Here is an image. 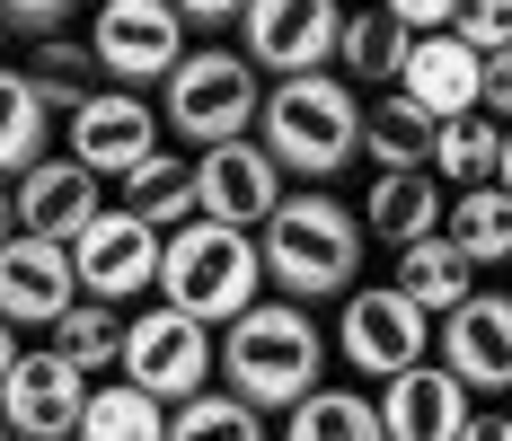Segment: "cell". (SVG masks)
Returning a JSON list of instances; mask_svg holds the SVG:
<instances>
[{"label":"cell","instance_id":"cell-1","mask_svg":"<svg viewBox=\"0 0 512 441\" xmlns=\"http://www.w3.org/2000/svg\"><path fill=\"white\" fill-rule=\"evenodd\" d=\"M256 247H265V283L309 309V300H345V292H354L371 230H362V212L345 195L292 186V195L274 203V221L256 230Z\"/></svg>","mask_w":512,"mask_h":441},{"label":"cell","instance_id":"cell-2","mask_svg":"<svg viewBox=\"0 0 512 441\" xmlns=\"http://www.w3.org/2000/svg\"><path fill=\"white\" fill-rule=\"evenodd\" d=\"M256 142L265 159L292 177V186H327L362 159V89L336 71H309V80H274L265 115H256Z\"/></svg>","mask_w":512,"mask_h":441},{"label":"cell","instance_id":"cell-3","mask_svg":"<svg viewBox=\"0 0 512 441\" xmlns=\"http://www.w3.org/2000/svg\"><path fill=\"white\" fill-rule=\"evenodd\" d=\"M327 371V336L301 300H256L239 327H221V389L248 397L256 415H292Z\"/></svg>","mask_w":512,"mask_h":441},{"label":"cell","instance_id":"cell-4","mask_svg":"<svg viewBox=\"0 0 512 441\" xmlns=\"http://www.w3.org/2000/svg\"><path fill=\"white\" fill-rule=\"evenodd\" d=\"M159 300L186 309L195 327H239L265 300V247L256 230H221V221H186L159 247Z\"/></svg>","mask_w":512,"mask_h":441},{"label":"cell","instance_id":"cell-5","mask_svg":"<svg viewBox=\"0 0 512 441\" xmlns=\"http://www.w3.org/2000/svg\"><path fill=\"white\" fill-rule=\"evenodd\" d=\"M256 115H265V80H256L248 53H230V45H195L168 71V89H159V124L177 142H195V150L248 142Z\"/></svg>","mask_w":512,"mask_h":441},{"label":"cell","instance_id":"cell-6","mask_svg":"<svg viewBox=\"0 0 512 441\" xmlns=\"http://www.w3.org/2000/svg\"><path fill=\"white\" fill-rule=\"evenodd\" d=\"M124 380L142 397H159V406H186V397L212 389V371H221V336L212 327H195L186 309H142V318H124V362H115Z\"/></svg>","mask_w":512,"mask_h":441},{"label":"cell","instance_id":"cell-7","mask_svg":"<svg viewBox=\"0 0 512 441\" xmlns=\"http://www.w3.org/2000/svg\"><path fill=\"white\" fill-rule=\"evenodd\" d=\"M89 53H98L106 89H168V71L195 45H186V18H177L168 0H98Z\"/></svg>","mask_w":512,"mask_h":441},{"label":"cell","instance_id":"cell-8","mask_svg":"<svg viewBox=\"0 0 512 441\" xmlns=\"http://www.w3.org/2000/svg\"><path fill=\"white\" fill-rule=\"evenodd\" d=\"M336 353L354 362L362 380L389 389L398 371L433 362V318H424L398 283H354V292H345V318H336Z\"/></svg>","mask_w":512,"mask_h":441},{"label":"cell","instance_id":"cell-9","mask_svg":"<svg viewBox=\"0 0 512 441\" xmlns=\"http://www.w3.org/2000/svg\"><path fill=\"white\" fill-rule=\"evenodd\" d=\"M336 36H345V0H248V18H239V53L256 62V80L336 71Z\"/></svg>","mask_w":512,"mask_h":441},{"label":"cell","instance_id":"cell-10","mask_svg":"<svg viewBox=\"0 0 512 441\" xmlns=\"http://www.w3.org/2000/svg\"><path fill=\"white\" fill-rule=\"evenodd\" d=\"M159 230L142 212H124V203H106L98 221L71 239V274H80V300H106V309H124V300L159 292Z\"/></svg>","mask_w":512,"mask_h":441},{"label":"cell","instance_id":"cell-11","mask_svg":"<svg viewBox=\"0 0 512 441\" xmlns=\"http://www.w3.org/2000/svg\"><path fill=\"white\" fill-rule=\"evenodd\" d=\"M292 195V177L265 159V142H221L195 150V221H221V230H265L274 203Z\"/></svg>","mask_w":512,"mask_h":441},{"label":"cell","instance_id":"cell-12","mask_svg":"<svg viewBox=\"0 0 512 441\" xmlns=\"http://www.w3.org/2000/svg\"><path fill=\"white\" fill-rule=\"evenodd\" d=\"M80 415H89V371L62 362V353H18V371L0 380V424L9 441H80Z\"/></svg>","mask_w":512,"mask_h":441},{"label":"cell","instance_id":"cell-13","mask_svg":"<svg viewBox=\"0 0 512 441\" xmlns=\"http://www.w3.org/2000/svg\"><path fill=\"white\" fill-rule=\"evenodd\" d=\"M159 150V106L142 89H98L80 115H62V159H80L89 177H133Z\"/></svg>","mask_w":512,"mask_h":441},{"label":"cell","instance_id":"cell-14","mask_svg":"<svg viewBox=\"0 0 512 441\" xmlns=\"http://www.w3.org/2000/svg\"><path fill=\"white\" fill-rule=\"evenodd\" d=\"M433 336H442V371L468 397H504L512 389V292H468Z\"/></svg>","mask_w":512,"mask_h":441},{"label":"cell","instance_id":"cell-15","mask_svg":"<svg viewBox=\"0 0 512 441\" xmlns=\"http://www.w3.org/2000/svg\"><path fill=\"white\" fill-rule=\"evenodd\" d=\"M98 186H106V177H89L80 159H62V150H53V159H36V168L9 186V212H18V230H27V239H62V247H71V239L106 212Z\"/></svg>","mask_w":512,"mask_h":441},{"label":"cell","instance_id":"cell-16","mask_svg":"<svg viewBox=\"0 0 512 441\" xmlns=\"http://www.w3.org/2000/svg\"><path fill=\"white\" fill-rule=\"evenodd\" d=\"M80 300V274H71V247L62 239H18L0 247V318L9 327H62V309Z\"/></svg>","mask_w":512,"mask_h":441},{"label":"cell","instance_id":"cell-17","mask_svg":"<svg viewBox=\"0 0 512 441\" xmlns=\"http://www.w3.org/2000/svg\"><path fill=\"white\" fill-rule=\"evenodd\" d=\"M398 98H415L433 124L486 115V53H468L451 27H442V36H415L407 71H398Z\"/></svg>","mask_w":512,"mask_h":441},{"label":"cell","instance_id":"cell-18","mask_svg":"<svg viewBox=\"0 0 512 441\" xmlns=\"http://www.w3.org/2000/svg\"><path fill=\"white\" fill-rule=\"evenodd\" d=\"M468 415H477V397H468L442 362H415V371H398V380L380 389V433L389 441H460Z\"/></svg>","mask_w":512,"mask_h":441},{"label":"cell","instance_id":"cell-19","mask_svg":"<svg viewBox=\"0 0 512 441\" xmlns=\"http://www.w3.org/2000/svg\"><path fill=\"white\" fill-rule=\"evenodd\" d=\"M362 230L380 247H415V239H442V212H451V186L433 168H371V195L354 203Z\"/></svg>","mask_w":512,"mask_h":441},{"label":"cell","instance_id":"cell-20","mask_svg":"<svg viewBox=\"0 0 512 441\" xmlns=\"http://www.w3.org/2000/svg\"><path fill=\"white\" fill-rule=\"evenodd\" d=\"M415 36L380 9V0H362V9H345V36H336V80H354V89H398V71H407Z\"/></svg>","mask_w":512,"mask_h":441},{"label":"cell","instance_id":"cell-21","mask_svg":"<svg viewBox=\"0 0 512 441\" xmlns=\"http://www.w3.org/2000/svg\"><path fill=\"white\" fill-rule=\"evenodd\" d=\"M389 283H398V292H407L415 309L442 327V318H451V309L477 292V265H468L451 239H415V247H398V274H389Z\"/></svg>","mask_w":512,"mask_h":441},{"label":"cell","instance_id":"cell-22","mask_svg":"<svg viewBox=\"0 0 512 441\" xmlns=\"http://www.w3.org/2000/svg\"><path fill=\"white\" fill-rule=\"evenodd\" d=\"M53 106L36 98V80L18 62H0V186H18L36 159H53Z\"/></svg>","mask_w":512,"mask_h":441},{"label":"cell","instance_id":"cell-23","mask_svg":"<svg viewBox=\"0 0 512 441\" xmlns=\"http://www.w3.org/2000/svg\"><path fill=\"white\" fill-rule=\"evenodd\" d=\"M433 142H442V124L415 98H398V89H380V98L362 106V150H371V168H433Z\"/></svg>","mask_w":512,"mask_h":441},{"label":"cell","instance_id":"cell-24","mask_svg":"<svg viewBox=\"0 0 512 441\" xmlns=\"http://www.w3.org/2000/svg\"><path fill=\"white\" fill-rule=\"evenodd\" d=\"M115 186H124V212H142L159 239L195 221V159H177V150H151V159H142L133 177H115Z\"/></svg>","mask_w":512,"mask_h":441},{"label":"cell","instance_id":"cell-25","mask_svg":"<svg viewBox=\"0 0 512 441\" xmlns=\"http://www.w3.org/2000/svg\"><path fill=\"white\" fill-rule=\"evenodd\" d=\"M442 239L460 247L477 274H486V265H512V195L504 186H468V195H451Z\"/></svg>","mask_w":512,"mask_h":441},{"label":"cell","instance_id":"cell-26","mask_svg":"<svg viewBox=\"0 0 512 441\" xmlns=\"http://www.w3.org/2000/svg\"><path fill=\"white\" fill-rule=\"evenodd\" d=\"M27 80H36V98L53 106V115H80V106L106 89V71H98V53L80 45V36H45V45H27V62H18Z\"/></svg>","mask_w":512,"mask_h":441},{"label":"cell","instance_id":"cell-27","mask_svg":"<svg viewBox=\"0 0 512 441\" xmlns=\"http://www.w3.org/2000/svg\"><path fill=\"white\" fill-rule=\"evenodd\" d=\"M283 441H389L380 433V397L362 389H309L283 415Z\"/></svg>","mask_w":512,"mask_h":441},{"label":"cell","instance_id":"cell-28","mask_svg":"<svg viewBox=\"0 0 512 441\" xmlns=\"http://www.w3.org/2000/svg\"><path fill=\"white\" fill-rule=\"evenodd\" d=\"M495 168H504V124L495 115H460V124H442V142H433V177L468 195V186H495Z\"/></svg>","mask_w":512,"mask_h":441},{"label":"cell","instance_id":"cell-29","mask_svg":"<svg viewBox=\"0 0 512 441\" xmlns=\"http://www.w3.org/2000/svg\"><path fill=\"white\" fill-rule=\"evenodd\" d=\"M80 441H168V406L142 397L133 380H106V389H89Z\"/></svg>","mask_w":512,"mask_h":441},{"label":"cell","instance_id":"cell-30","mask_svg":"<svg viewBox=\"0 0 512 441\" xmlns=\"http://www.w3.org/2000/svg\"><path fill=\"white\" fill-rule=\"evenodd\" d=\"M168 441H265V415L230 389H204L186 406H168Z\"/></svg>","mask_w":512,"mask_h":441},{"label":"cell","instance_id":"cell-31","mask_svg":"<svg viewBox=\"0 0 512 441\" xmlns=\"http://www.w3.org/2000/svg\"><path fill=\"white\" fill-rule=\"evenodd\" d=\"M53 353L80 362V371H106V362H124V318L106 300H71L62 327H53Z\"/></svg>","mask_w":512,"mask_h":441},{"label":"cell","instance_id":"cell-32","mask_svg":"<svg viewBox=\"0 0 512 441\" xmlns=\"http://www.w3.org/2000/svg\"><path fill=\"white\" fill-rule=\"evenodd\" d=\"M451 36L468 53H512V0H460L451 9Z\"/></svg>","mask_w":512,"mask_h":441},{"label":"cell","instance_id":"cell-33","mask_svg":"<svg viewBox=\"0 0 512 441\" xmlns=\"http://www.w3.org/2000/svg\"><path fill=\"white\" fill-rule=\"evenodd\" d=\"M80 0H0V27L9 36H27V45H45V36H62V18H71Z\"/></svg>","mask_w":512,"mask_h":441},{"label":"cell","instance_id":"cell-34","mask_svg":"<svg viewBox=\"0 0 512 441\" xmlns=\"http://www.w3.org/2000/svg\"><path fill=\"white\" fill-rule=\"evenodd\" d=\"M380 9H389V18H398V27H407V36H442V27H451V9H460V0H380Z\"/></svg>","mask_w":512,"mask_h":441},{"label":"cell","instance_id":"cell-35","mask_svg":"<svg viewBox=\"0 0 512 441\" xmlns=\"http://www.w3.org/2000/svg\"><path fill=\"white\" fill-rule=\"evenodd\" d=\"M486 115L512 133V53H486Z\"/></svg>","mask_w":512,"mask_h":441},{"label":"cell","instance_id":"cell-36","mask_svg":"<svg viewBox=\"0 0 512 441\" xmlns=\"http://www.w3.org/2000/svg\"><path fill=\"white\" fill-rule=\"evenodd\" d=\"M168 9H177L186 27H239V18H248V0H168Z\"/></svg>","mask_w":512,"mask_h":441},{"label":"cell","instance_id":"cell-37","mask_svg":"<svg viewBox=\"0 0 512 441\" xmlns=\"http://www.w3.org/2000/svg\"><path fill=\"white\" fill-rule=\"evenodd\" d=\"M460 441H512V406H477Z\"/></svg>","mask_w":512,"mask_h":441},{"label":"cell","instance_id":"cell-38","mask_svg":"<svg viewBox=\"0 0 512 441\" xmlns=\"http://www.w3.org/2000/svg\"><path fill=\"white\" fill-rule=\"evenodd\" d=\"M9 371H18V327L0 318V380H9Z\"/></svg>","mask_w":512,"mask_h":441},{"label":"cell","instance_id":"cell-39","mask_svg":"<svg viewBox=\"0 0 512 441\" xmlns=\"http://www.w3.org/2000/svg\"><path fill=\"white\" fill-rule=\"evenodd\" d=\"M18 239V212H9V186H0V247Z\"/></svg>","mask_w":512,"mask_h":441},{"label":"cell","instance_id":"cell-40","mask_svg":"<svg viewBox=\"0 0 512 441\" xmlns=\"http://www.w3.org/2000/svg\"><path fill=\"white\" fill-rule=\"evenodd\" d=\"M495 186H504V195H512V133H504V168H495Z\"/></svg>","mask_w":512,"mask_h":441},{"label":"cell","instance_id":"cell-41","mask_svg":"<svg viewBox=\"0 0 512 441\" xmlns=\"http://www.w3.org/2000/svg\"><path fill=\"white\" fill-rule=\"evenodd\" d=\"M0 441H9V424H0Z\"/></svg>","mask_w":512,"mask_h":441}]
</instances>
